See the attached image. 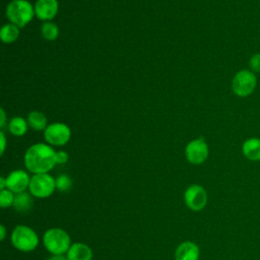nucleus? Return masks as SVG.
Instances as JSON below:
<instances>
[{"label":"nucleus","instance_id":"nucleus-12","mask_svg":"<svg viewBox=\"0 0 260 260\" xmlns=\"http://www.w3.org/2000/svg\"><path fill=\"white\" fill-rule=\"evenodd\" d=\"M199 258V248L198 246L191 242L186 241L181 243L175 252L176 260H198Z\"/></svg>","mask_w":260,"mask_h":260},{"label":"nucleus","instance_id":"nucleus-22","mask_svg":"<svg viewBox=\"0 0 260 260\" xmlns=\"http://www.w3.org/2000/svg\"><path fill=\"white\" fill-rule=\"evenodd\" d=\"M252 72H260V53H255L249 61Z\"/></svg>","mask_w":260,"mask_h":260},{"label":"nucleus","instance_id":"nucleus-14","mask_svg":"<svg viewBox=\"0 0 260 260\" xmlns=\"http://www.w3.org/2000/svg\"><path fill=\"white\" fill-rule=\"evenodd\" d=\"M244 155L253 161L260 160V138H249L247 139L242 146Z\"/></svg>","mask_w":260,"mask_h":260},{"label":"nucleus","instance_id":"nucleus-3","mask_svg":"<svg viewBox=\"0 0 260 260\" xmlns=\"http://www.w3.org/2000/svg\"><path fill=\"white\" fill-rule=\"evenodd\" d=\"M35 14V8L26 0H13L6 7V15L11 23L22 27L26 25Z\"/></svg>","mask_w":260,"mask_h":260},{"label":"nucleus","instance_id":"nucleus-17","mask_svg":"<svg viewBox=\"0 0 260 260\" xmlns=\"http://www.w3.org/2000/svg\"><path fill=\"white\" fill-rule=\"evenodd\" d=\"M27 123L35 130H43L47 128V118L44 114L38 111H32L28 114Z\"/></svg>","mask_w":260,"mask_h":260},{"label":"nucleus","instance_id":"nucleus-5","mask_svg":"<svg viewBox=\"0 0 260 260\" xmlns=\"http://www.w3.org/2000/svg\"><path fill=\"white\" fill-rule=\"evenodd\" d=\"M56 189V179L48 173L35 174L30 178L28 190L37 198H47L51 196Z\"/></svg>","mask_w":260,"mask_h":260},{"label":"nucleus","instance_id":"nucleus-27","mask_svg":"<svg viewBox=\"0 0 260 260\" xmlns=\"http://www.w3.org/2000/svg\"><path fill=\"white\" fill-rule=\"evenodd\" d=\"M0 113H1V122H0V127H4L5 124V113L3 109H0Z\"/></svg>","mask_w":260,"mask_h":260},{"label":"nucleus","instance_id":"nucleus-25","mask_svg":"<svg viewBox=\"0 0 260 260\" xmlns=\"http://www.w3.org/2000/svg\"><path fill=\"white\" fill-rule=\"evenodd\" d=\"M47 260H67V257H65L64 255H52Z\"/></svg>","mask_w":260,"mask_h":260},{"label":"nucleus","instance_id":"nucleus-13","mask_svg":"<svg viewBox=\"0 0 260 260\" xmlns=\"http://www.w3.org/2000/svg\"><path fill=\"white\" fill-rule=\"evenodd\" d=\"M66 257L67 260H91L92 251L86 244L73 243L67 251Z\"/></svg>","mask_w":260,"mask_h":260},{"label":"nucleus","instance_id":"nucleus-2","mask_svg":"<svg viewBox=\"0 0 260 260\" xmlns=\"http://www.w3.org/2000/svg\"><path fill=\"white\" fill-rule=\"evenodd\" d=\"M43 243L52 255H64L71 246L69 235L60 228L47 230L43 237Z\"/></svg>","mask_w":260,"mask_h":260},{"label":"nucleus","instance_id":"nucleus-8","mask_svg":"<svg viewBox=\"0 0 260 260\" xmlns=\"http://www.w3.org/2000/svg\"><path fill=\"white\" fill-rule=\"evenodd\" d=\"M70 129L63 123H53L45 129V139L52 145H64L70 139Z\"/></svg>","mask_w":260,"mask_h":260},{"label":"nucleus","instance_id":"nucleus-1","mask_svg":"<svg viewBox=\"0 0 260 260\" xmlns=\"http://www.w3.org/2000/svg\"><path fill=\"white\" fill-rule=\"evenodd\" d=\"M26 169L34 174H43L51 171L56 162V151L45 143H37L28 147L24 154Z\"/></svg>","mask_w":260,"mask_h":260},{"label":"nucleus","instance_id":"nucleus-28","mask_svg":"<svg viewBox=\"0 0 260 260\" xmlns=\"http://www.w3.org/2000/svg\"><path fill=\"white\" fill-rule=\"evenodd\" d=\"M6 189V178L1 177L0 178V191Z\"/></svg>","mask_w":260,"mask_h":260},{"label":"nucleus","instance_id":"nucleus-19","mask_svg":"<svg viewBox=\"0 0 260 260\" xmlns=\"http://www.w3.org/2000/svg\"><path fill=\"white\" fill-rule=\"evenodd\" d=\"M41 31H42V36L44 37V39H46L48 41L56 40L59 35L58 26L55 23L50 22V21H46L43 23V25L41 27Z\"/></svg>","mask_w":260,"mask_h":260},{"label":"nucleus","instance_id":"nucleus-21","mask_svg":"<svg viewBox=\"0 0 260 260\" xmlns=\"http://www.w3.org/2000/svg\"><path fill=\"white\" fill-rule=\"evenodd\" d=\"M72 186V180L68 175L62 174L56 178V189L62 192L68 191Z\"/></svg>","mask_w":260,"mask_h":260},{"label":"nucleus","instance_id":"nucleus-16","mask_svg":"<svg viewBox=\"0 0 260 260\" xmlns=\"http://www.w3.org/2000/svg\"><path fill=\"white\" fill-rule=\"evenodd\" d=\"M19 36L18 26L13 23H8L2 26L0 30V39L3 43L9 44L14 42Z\"/></svg>","mask_w":260,"mask_h":260},{"label":"nucleus","instance_id":"nucleus-15","mask_svg":"<svg viewBox=\"0 0 260 260\" xmlns=\"http://www.w3.org/2000/svg\"><path fill=\"white\" fill-rule=\"evenodd\" d=\"M32 195L27 192H21L15 194L14 202H13V208L20 213H26L28 212L34 205V199Z\"/></svg>","mask_w":260,"mask_h":260},{"label":"nucleus","instance_id":"nucleus-24","mask_svg":"<svg viewBox=\"0 0 260 260\" xmlns=\"http://www.w3.org/2000/svg\"><path fill=\"white\" fill-rule=\"evenodd\" d=\"M0 142H1V151L0 153L3 154L4 150H5V146H6V139H5V135L3 132H0Z\"/></svg>","mask_w":260,"mask_h":260},{"label":"nucleus","instance_id":"nucleus-11","mask_svg":"<svg viewBox=\"0 0 260 260\" xmlns=\"http://www.w3.org/2000/svg\"><path fill=\"white\" fill-rule=\"evenodd\" d=\"M58 12L57 0H38L35 5V14L42 20L53 19Z\"/></svg>","mask_w":260,"mask_h":260},{"label":"nucleus","instance_id":"nucleus-18","mask_svg":"<svg viewBox=\"0 0 260 260\" xmlns=\"http://www.w3.org/2000/svg\"><path fill=\"white\" fill-rule=\"evenodd\" d=\"M26 121L21 117H14L9 122V131L15 136H22L27 130Z\"/></svg>","mask_w":260,"mask_h":260},{"label":"nucleus","instance_id":"nucleus-6","mask_svg":"<svg viewBox=\"0 0 260 260\" xmlns=\"http://www.w3.org/2000/svg\"><path fill=\"white\" fill-rule=\"evenodd\" d=\"M257 79L254 72L250 70L239 71L232 82L234 92L239 96H248L256 88Z\"/></svg>","mask_w":260,"mask_h":260},{"label":"nucleus","instance_id":"nucleus-26","mask_svg":"<svg viewBox=\"0 0 260 260\" xmlns=\"http://www.w3.org/2000/svg\"><path fill=\"white\" fill-rule=\"evenodd\" d=\"M5 237H6V229L3 224H1L0 225V240L3 241L5 239Z\"/></svg>","mask_w":260,"mask_h":260},{"label":"nucleus","instance_id":"nucleus-7","mask_svg":"<svg viewBox=\"0 0 260 260\" xmlns=\"http://www.w3.org/2000/svg\"><path fill=\"white\" fill-rule=\"evenodd\" d=\"M186 205L193 211H200L207 203V194L205 189L200 185L189 186L184 193Z\"/></svg>","mask_w":260,"mask_h":260},{"label":"nucleus","instance_id":"nucleus-10","mask_svg":"<svg viewBox=\"0 0 260 260\" xmlns=\"http://www.w3.org/2000/svg\"><path fill=\"white\" fill-rule=\"evenodd\" d=\"M30 178L22 170H16L11 172L6 178V189L12 191L13 193L24 192L28 188Z\"/></svg>","mask_w":260,"mask_h":260},{"label":"nucleus","instance_id":"nucleus-20","mask_svg":"<svg viewBox=\"0 0 260 260\" xmlns=\"http://www.w3.org/2000/svg\"><path fill=\"white\" fill-rule=\"evenodd\" d=\"M15 195L12 191L8 189H4L0 191V206L2 208H7L13 205Z\"/></svg>","mask_w":260,"mask_h":260},{"label":"nucleus","instance_id":"nucleus-23","mask_svg":"<svg viewBox=\"0 0 260 260\" xmlns=\"http://www.w3.org/2000/svg\"><path fill=\"white\" fill-rule=\"evenodd\" d=\"M67 160H68V154H67V152H65V151H63V150H60V151H57V152H56V162H57V164L62 165V164L67 162Z\"/></svg>","mask_w":260,"mask_h":260},{"label":"nucleus","instance_id":"nucleus-4","mask_svg":"<svg viewBox=\"0 0 260 260\" xmlns=\"http://www.w3.org/2000/svg\"><path fill=\"white\" fill-rule=\"evenodd\" d=\"M11 243L14 248L21 252H30L38 247L39 237L29 226L19 224L12 231Z\"/></svg>","mask_w":260,"mask_h":260},{"label":"nucleus","instance_id":"nucleus-9","mask_svg":"<svg viewBox=\"0 0 260 260\" xmlns=\"http://www.w3.org/2000/svg\"><path fill=\"white\" fill-rule=\"evenodd\" d=\"M186 158L193 165L204 162L208 156V146L203 138H198L190 141L185 149Z\"/></svg>","mask_w":260,"mask_h":260}]
</instances>
